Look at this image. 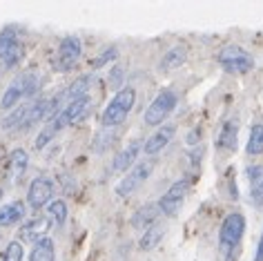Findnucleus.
<instances>
[{
	"instance_id": "nucleus-3",
	"label": "nucleus",
	"mask_w": 263,
	"mask_h": 261,
	"mask_svg": "<svg viewBox=\"0 0 263 261\" xmlns=\"http://www.w3.org/2000/svg\"><path fill=\"white\" fill-rule=\"evenodd\" d=\"M152 172H154V161L152 159L136 161L134 165H132L127 172H125V177L116 183V190H114L116 197H121V199L132 197V194H134L149 177H152Z\"/></svg>"
},
{
	"instance_id": "nucleus-26",
	"label": "nucleus",
	"mask_w": 263,
	"mask_h": 261,
	"mask_svg": "<svg viewBox=\"0 0 263 261\" xmlns=\"http://www.w3.org/2000/svg\"><path fill=\"white\" fill-rule=\"evenodd\" d=\"M116 56H118V49H116V47H107V49H105L101 56H98V58H94V67H96V69H98V67H103L105 63L114 61Z\"/></svg>"
},
{
	"instance_id": "nucleus-24",
	"label": "nucleus",
	"mask_w": 263,
	"mask_h": 261,
	"mask_svg": "<svg viewBox=\"0 0 263 261\" xmlns=\"http://www.w3.org/2000/svg\"><path fill=\"white\" fill-rule=\"evenodd\" d=\"M47 219L51 221V226H63L67 221V203L63 199H56L49 203V214Z\"/></svg>"
},
{
	"instance_id": "nucleus-2",
	"label": "nucleus",
	"mask_w": 263,
	"mask_h": 261,
	"mask_svg": "<svg viewBox=\"0 0 263 261\" xmlns=\"http://www.w3.org/2000/svg\"><path fill=\"white\" fill-rule=\"evenodd\" d=\"M134 103H136V89L134 87H121L114 96H111L107 107L103 109V127L105 129L118 127L129 116Z\"/></svg>"
},
{
	"instance_id": "nucleus-15",
	"label": "nucleus",
	"mask_w": 263,
	"mask_h": 261,
	"mask_svg": "<svg viewBox=\"0 0 263 261\" xmlns=\"http://www.w3.org/2000/svg\"><path fill=\"white\" fill-rule=\"evenodd\" d=\"M159 214H161L159 206H156V203H145L143 208H139V210H136L134 217H132V226H134L136 230L145 232L147 228H152V226L156 223Z\"/></svg>"
},
{
	"instance_id": "nucleus-29",
	"label": "nucleus",
	"mask_w": 263,
	"mask_h": 261,
	"mask_svg": "<svg viewBox=\"0 0 263 261\" xmlns=\"http://www.w3.org/2000/svg\"><path fill=\"white\" fill-rule=\"evenodd\" d=\"M0 199H3V188H0Z\"/></svg>"
},
{
	"instance_id": "nucleus-4",
	"label": "nucleus",
	"mask_w": 263,
	"mask_h": 261,
	"mask_svg": "<svg viewBox=\"0 0 263 261\" xmlns=\"http://www.w3.org/2000/svg\"><path fill=\"white\" fill-rule=\"evenodd\" d=\"M243 232H246V217L241 212H230L221 223L219 230V250L223 254H230L236 250V246L241 244Z\"/></svg>"
},
{
	"instance_id": "nucleus-14",
	"label": "nucleus",
	"mask_w": 263,
	"mask_h": 261,
	"mask_svg": "<svg viewBox=\"0 0 263 261\" xmlns=\"http://www.w3.org/2000/svg\"><path fill=\"white\" fill-rule=\"evenodd\" d=\"M49 228H51V221L47 219V214H45V217H34V219H29L27 223L21 228V239L36 244V241H41V239L47 237Z\"/></svg>"
},
{
	"instance_id": "nucleus-9",
	"label": "nucleus",
	"mask_w": 263,
	"mask_h": 261,
	"mask_svg": "<svg viewBox=\"0 0 263 261\" xmlns=\"http://www.w3.org/2000/svg\"><path fill=\"white\" fill-rule=\"evenodd\" d=\"M187 190H190V181L187 179H179L176 183H172L167 188V192L159 199V210L161 214L165 217H176L181 212V208L185 206V197H187Z\"/></svg>"
},
{
	"instance_id": "nucleus-17",
	"label": "nucleus",
	"mask_w": 263,
	"mask_h": 261,
	"mask_svg": "<svg viewBox=\"0 0 263 261\" xmlns=\"http://www.w3.org/2000/svg\"><path fill=\"white\" fill-rule=\"evenodd\" d=\"M91 85H94V76L91 74H85V76H78L74 83L69 85L63 94V101H65V105L71 101H76V99H83V96H87V92L91 89Z\"/></svg>"
},
{
	"instance_id": "nucleus-28",
	"label": "nucleus",
	"mask_w": 263,
	"mask_h": 261,
	"mask_svg": "<svg viewBox=\"0 0 263 261\" xmlns=\"http://www.w3.org/2000/svg\"><path fill=\"white\" fill-rule=\"evenodd\" d=\"M254 261H263V232H261L259 246H256V252H254Z\"/></svg>"
},
{
	"instance_id": "nucleus-13",
	"label": "nucleus",
	"mask_w": 263,
	"mask_h": 261,
	"mask_svg": "<svg viewBox=\"0 0 263 261\" xmlns=\"http://www.w3.org/2000/svg\"><path fill=\"white\" fill-rule=\"evenodd\" d=\"M143 150V141H132L125 145V150H121V152L116 154L114 163H111V172H127V170L134 165L136 159H139Z\"/></svg>"
},
{
	"instance_id": "nucleus-20",
	"label": "nucleus",
	"mask_w": 263,
	"mask_h": 261,
	"mask_svg": "<svg viewBox=\"0 0 263 261\" xmlns=\"http://www.w3.org/2000/svg\"><path fill=\"white\" fill-rule=\"evenodd\" d=\"M56 259V246L49 237L36 241L29 252V261H54Z\"/></svg>"
},
{
	"instance_id": "nucleus-25",
	"label": "nucleus",
	"mask_w": 263,
	"mask_h": 261,
	"mask_svg": "<svg viewBox=\"0 0 263 261\" xmlns=\"http://www.w3.org/2000/svg\"><path fill=\"white\" fill-rule=\"evenodd\" d=\"M25 259V250L21 241H11L3 252V261H23Z\"/></svg>"
},
{
	"instance_id": "nucleus-21",
	"label": "nucleus",
	"mask_w": 263,
	"mask_h": 261,
	"mask_svg": "<svg viewBox=\"0 0 263 261\" xmlns=\"http://www.w3.org/2000/svg\"><path fill=\"white\" fill-rule=\"evenodd\" d=\"M163 237H165V226H161V223H154L152 228H147L145 232L141 234V241H139V248L141 250H154L156 246L163 241Z\"/></svg>"
},
{
	"instance_id": "nucleus-12",
	"label": "nucleus",
	"mask_w": 263,
	"mask_h": 261,
	"mask_svg": "<svg viewBox=\"0 0 263 261\" xmlns=\"http://www.w3.org/2000/svg\"><path fill=\"white\" fill-rule=\"evenodd\" d=\"M174 134H176V125L174 123H167V125H161L156 132L149 136V139L143 143V152H145L147 156H154V154H159L163 152L170 143H172L174 139Z\"/></svg>"
},
{
	"instance_id": "nucleus-22",
	"label": "nucleus",
	"mask_w": 263,
	"mask_h": 261,
	"mask_svg": "<svg viewBox=\"0 0 263 261\" xmlns=\"http://www.w3.org/2000/svg\"><path fill=\"white\" fill-rule=\"evenodd\" d=\"M27 109H29V103H23V105H18L11 109L9 116H5L3 123H0V127L3 129H23V123H25V116H27Z\"/></svg>"
},
{
	"instance_id": "nucleus-5",
	"label": "nucleus",
	"mask_w": 263,
	"mask_h": 261,
	"mask_svg": "<svg viewBox=\"0 0 263 261\" xmlns=\"http://www.w3.org/2000/svg\"><path fill=\"white\" fill-rule=\"evenodd\" d=\"M25 56V45L21 41V36L16 34L14 27H7L0 31V63L7 69L21 65Z\"/></svg>"
},
{
	"instance_id": "nucleus-27",
	"label": "nucleus",
	"mask_w": 263,
	"mask_h": 261,
	"mask_svg": "<svg viewBox=\"0 0 263 261\" xmlns=\"http://www.w3.org/2000/svg\"><path fill=\"white\" fill-rule=\"evenodd\" d=\"M252 199H254L256 206H263V179L259 181V185L252 190Z\"/></svg>"
},
{
	"instance_id": "nucleus-10",
	"label": "nucleus",
	"mask_w": 263,
	"mask_h": 261,
	"mask_svg": "<svg viewBox=\"0 0 263 261\" xmlns=\"http://www.w3.org/2000/svg\"><path fill=\"white\" fill-rule=\"evenodd\" d=\"M51 197H54V181L49 177H36L29 183V190H27V206L29 208L41 210V208L51 203Z\"/></svg>"
},
{
	"instance_id": "nucleus-18",
	"label": "nucleus",
	"mask_w": 263,
	"mask_h": 261,
	"mask_svg": "<svg viewBox=\"0 0 263 261\" xmlns=\"http://www.w3.org/2000/svg\"><path fill=\"white\" fill-rule=\"evenodd\" d=\"M25 219V203L23 201H11V203L0 206V228H11Z\"/></svg>"
},
{
	"instance_id": "nucleus-8",
	"label": "nucleus",
	"mask_w": 263,
	"mask_h": 261,
	"mask_svg": "<svg viewBox=\"0 0 263 261\" xmlns=\"http://www.w3.org/2000/svg\"><path fill=\"white\" fill-rule=\"evenodd\" d=\"M219 65L230 74H248L250 69L254 67V58L248 54L243 47H236V45H230V47L219 51Z\"/></svg>"
},
{
	"instance_id": "nucleus-23",
	"label": "nucleus",
	"mask_w": 263,
	"mask_h": 261,
	"mask_svg": "<svg viewBox=\"0 0 263 261\" xmlns=\"http://www.w3.org/2000/svg\"><path fill=\"white\" fill-rule=\"evenodd\" d=\"M246 152L250 156H256V154H263V123H256L250 132V139H248V145H246Z\"/></svg>"
},
{
	"instance_id": "nucleus-7",
	"label": "nucleus",
	"mask_w": 263,
	"mask_h": 261,
	"mask_svg": "<svg viewBox=\"0 0 263 261\" xmlns=\"http://www.w3.org/2000/svg\"><path fill=\"white\" fill-rule=\"evenodd\" d=\"M81 54H83V45H81V38L78 36H65L61 45L56 49V58H54V69L65 74V71H71L81 61Z\"/></svg>"
},
{
	"instance_id": "nucleus-1",
	"label": "nucleus",
	"mask_w": 263,
	"mask_h": 261,
	"mask_svg": "<svg viewBox=\"0 0 263 261\" xmlns=\"http://www.w3.org/2000/svg\"><path fill=\"white\" fill-rule=\"evenodd\" d=\"M38 87H41V76H38V71H23V74H18L14 81L7 85L3 99H0V107L3 109L18 107L27 96L34 94Z\"/></svg>"
},
{
	"instance_id": "nucleus-6",
	"label": "nucleus",
	"mask_w": 263,
	"mask_h": 261,
	"mask_svg": "<svg viewBox=\"0 0 263 261\" xmlns=\"http://www.w3.org/2000/svg\"><path fill=\"white\" fill-rule=\"evenodd\" d=\"M174 107H176V94L172 89H163V92L147 105L145 114H143V123L149 127L161 125V123L174 112Z\"/></svg>"
},
{
	"instance_id": "nucleus-19",
	"label": "nucleus",
	"mask_w": 263,
	"mask_h": 261,
	"mask_svg": "<svg viewBox=\"0 0 263 261\" xmlns=\"http://www.w3.org/2000/svg\"><path fill=\"white\" fill-rule=\"evenodd\" d=\"M29 167V154L25 152L23 147L14 150V152L9 154V177L11 181H21L25 177V172H27Z\"/></svg>"
},
{
	"instance_id": "nucleus-16",
	"label": "nucleus",
	"mask_w": 263,
	"mask_h": 261,
	"mask_svg": "<svg viewBox=\"0 0 263 261\" xmlns=\"http://www.w3.org/2000/svg\"><path fill=\"white\" fill-rule=\"evenodd\" d=\"M185 61H187V49L183 47V45H174L172 49H167L165 54H163L161 63H159V71L167 74V71H172V69H179Z\"/></svg>"
},
{
	"instance_id": "nucleus-11",
	"label": "nucleus",
	"mask_w": 263,
	"mask_h": 261,
	"mask_svg": "<svg viewBox=\"0 0 263 261\" xmlns=\"http://www.w3.org/2000/svg\"><path fill=\"white\" fill-rule=\"evenodd\" d=\"M239 129H241V123L236 116H230L221 123L219 132H216V150L221 154H230L236 150V143H239Z\"/></svg>"
}]
</instances>
